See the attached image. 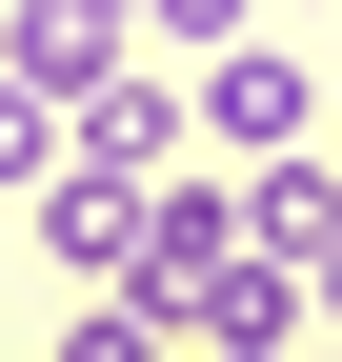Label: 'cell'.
Wrapping results in <instances>:
<instances>
[{"mask_svg":"<svg viewBox=\"0 0 342 362\" xmlns=\"http://www.w3.org/2000/svg\"><path fill=\"white\" fill-rule=\"evenodd\" d=\"M141 21H161V40H242V0H141Z\"/></svg>","mask_w":342,"mask_h":362,"instance_id":"obj_7","label":"cell"},{"mask_svg":"<svg viewBox=\"0 0 342 362\" xmlns=\"http://www.w3.org/2000/svg\"><path fill=\"white\" fill-rule=\"evenodd\" d=\"M222 362H282V342H222Z\"/></svg>","mask_w":342,"mask_h":362,"instance_id":"obj_10","label":"cell"},{"mask_svg":"<svg viewBox=\"0 0 342 362\" xmlns=\"http://www.w3.org/2000/svg\"><path fill=\"white\" fill-rule=\"evenodd\" d=\"M61 161H101V181H161V161H182V81L101 61V81H81V141H61Z\"/></svg>","mask_w":342,"mask_h":362,"instance_id":"obj_3","label":"cell"},{"mask_svg":"<svg viewBox=\"0 0 342 362\" xmlns=\"http://www.w3.org/2000/svg\"><path fill=\"white\" fill-rule=\"evenodd\" d=\"M61 141H81V101H61V81H20V61H0V181H61Z\"/></svg>","mask_w":342,"mask_h":362,"instance_id":"obj_5","label":"cell"},{"mask_svg":"<svg viewBox=\"0 0 342 362\" xmlns=\"http://www.w3.org/2000/svg\"><path fill=\"white\" fill-rule=\"evenodd\" d=\"M302 121H322V81L282 61V40H201V141L222 161H282Z\"/></svg>","mask_w":342,"mask_h":362,"instance_id":"obj_1","label":"cell"},{"mask_svg":"<svg viewBox=\"0 0 342 362\" xmlns=\"http://www.w3.org/2000/svg\"><path fill=\"white\" fill-rule=\"evenodd\" d=\"M61 362H182V342H161V322H141V302H121V282H101V322H81Z\"/></svg>","mask_w":342,"mask_h":362,"instance_id":"obj_6","label":"cell"},{"mask_svg":"<svg viewBox=\"0 0 342 362\" xmlns=\"http://www.w3.org/2000/svg\"><path fill=\"white\" fill-rule=\"evenodd\" d=\"M302 302H322V322H342V242H322V262H302Z\"/></svg>","mask_w":342,"mask_h":362,"instance_id":"obj_8","label":"cell"},{"mask_svg":"<svg viewBox=\"0 0 342 362\" xmlns=\"http://www.w3.org/2000/svg\"><path fill=\"white\" fill-rule=\"evenodd\" d=\"M222 202H242V242H262V262H322V242H342V161H322V141H282V161H242Z\"/></svg>","mask_w":342,"mask_h":362,"instance_id":"obj_4","label":"cell"},{"mask_svg":"<svg viewBox=\"0 0 342 362\" xmlns=\"http://www.w3.org/2000/svg\"><path fill=\"white\" fill-rule=\"evenodd\" d=\"M61 21H101V40H121V21H141V0H61Z\"/></svg>","mask_w":342,"mask_h":362,"instance_id":"obj_9","label":"cell"},{"mask_svg":"<svg viewBox=\"0 0 342 362\" xmlns=\"http://www.w3.org/2000/svg\"><path fill=\"white\" fill-rule=\"evenodd\" d=\"M141 202H161V181L61 161V181H40V262H61V282H121V262H141Z\"/></svg>","mask_w":342,"mask_h":362,"instance_id":"obj_2","label":"cell"}]
</instances>
